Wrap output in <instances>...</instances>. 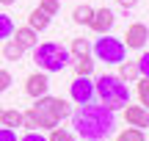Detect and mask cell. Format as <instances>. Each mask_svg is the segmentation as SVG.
Returning a JSON list of instances; mask_svg holds the SVG:
<instances>
[{
	"mask_svg": "<svg viewBox=\"0 0 149 141\" xmlns=\"http://www.w3.org/2000/svg\"><path fill=\"white\" fill-rule=\"evenodd\" d=\"M14 20H11L8 14H0V42H6V39H11V33H14Z\"/></svg>",
	"mask_w": 149,
	"mask_h": 141,
	"instance_id": "ffe728a7",
	"label": "cell"
},
{
	"mask_svg": "<svg viewBox=\"0 0 149 141\" xmlns=\"http://www.w3.org/2000/svg\"><path fill=\"white\" fill-rule=\"evenodd\" d=\"M22 53H25V50H22L19 44L14 42V39H6V47H3V55H6V58H8V61H19V58H22Z\"/></svg>",
	"mask_w": 149,
	"mask_h": 141,
	"instance_id": "ac0fdd59",
	"label": "cell"
},
{
	"mask_svg": "<svg viewBox=\"0 0 149 141\" xmlns=\"http://www.w3.org/2000/svg\"><path fill=\"white\" fill-rule=\"evenodd\" d=\"M138 100H141V105L149 111V91H146V94H138Z\"/></svg>",
	"mask_w": 149,
	"mask_h": 141,
	"instance_id": "f546056e",
	"label": "cell"
},
{
	"mask_svg": "<svg viewBox=\"0 0 149 141\" xmlns=\"http://www.w3.org/2000/svg\"><path fill=\"white\" fill-rule=\"evenodd\" d=\"M116 141H146V136L141 127H127V130H122L116 136Z\"/></svg>",
	"mask_w": 149,
	"mask_h": 141,
	"instance_id": "44dd1931",
	"label": "cell"
},
{
	"mask_svg": "<svg viewBox=\"0 0 149 141\" xmlns=\"http://www.w3.org/2000/svg\"><path fill=\"white\" fill-rule=\"evenodd\" d=\"M0 141H19L14 127H0Z\"/></svg>",
	"mask_w": 149,
	"mask_h": 141,
	"instance_id": "4316f807",
	"label": "cell"
},
{
	"mask_svg": "<svg viewBox=\"0 0 149 141\" xmlns=\"http://www.w3.org/2000/svg\"><path fill=\"white\" fill-rule=\"evenodd\" d=\"M119 6H122V8H135L138 0H119Z\"/></svg>",
	"mask_w": 149,
	"mask_h": 141,
	"instance_id": "f1b7e54d",
	"label": "cell"
},
{
	"mask_svg": "<svg viewBox=\"0 0 149 141\" xmlns=\"http://www.w3.org/2000/svg\"><path fill=\"white\" fill-rule=\"evenodd\" d=\"M22 127H28V130H39V119H36V114H33V108H28L25 114H22Z\"/></svg>",
	"mask_w": 149,
	"mask_h": 141,
	"instance_id": "603a6c76",
	"label": "cell"
},
{
	"mask_svg": "<svg viewBox=\"0 0 149 141\" xmlns=\"http://www.w3.org/2000/svg\"><path fill=\"white\" fill-rule=\"evenodd\" d=\"M28 28H33V31H47L50 28V14H44L42 8H33L31 14H28Z\"/></svg>",
	"mask_w": 149,
	"mask_h": 141,
	"instance_id": "7c38bea8",
	"label": "cell"
},
{
	"mask_svg": "<svg viewBox=\"0 0 149 141\" xmlns=\"http://www.w3.org/2000/svg\"><path fill=\"white\" fill-rule=\"evenodd\" d=\"M11 39H14L17 44H19L22 50H33L39 44V33L33 31V28H14V33H11Z\"/></svg>",
	"mask_w": 149,
	"mask_h": 141,
	"instance_id": "8fae6325",
	"label": "cell"
},
{
	"mask_svg": "<svg viewBox=\"0 0 149 141\" xmlns=\"http://www.w3.org/2000/svg\"><path fill=\"white\" fill-rule=\"evenodd\" d=\"M11 89V72L8 69H0V94Z\"/></svg>",
	"mask_w": 149,
	"mask_h": 141,
	"instance_id": "484cf974",
	"label": "cell"
},
{
	"mask_svg": "<svg viewBox=\"0 0 149 141\" xmlns=\"http://www.w3.org/2000/svg\"><path fill=\"white\" fill-rule=\"evenodd\" d=\"M69 55H72V58H83V55H91V42H88V39H72Z\"/></svg>",
	"mask_w": 149,
	"mask_h": 141,
	"instance_id": "5bb4252c",
	"label": "cell"
},
{
	"mask_svg": "<svg viewBox=\"0 0 149 141\" xmlns=\"http://www.w3.org/2000/svg\"><path fill=\"white\" fill-rule=\"evenodd\" d=\"M91 17H94V8H91V6H86V3H83V6H77V8L72 11V20L77 22V25H88Z\"/></svg>",
	"mask_w": 149,
	"mask_h": 141,
	"instance_id": "e0dca14e",
	"label": "cell"
},
{
	"mask_svg": "<svg viewBox=\"0 0 149 141\" xmlns=\"http://www.w3.org/2000/svg\"><path fill=\"white\" fill-rule=\"evenodd\" d=\"M53 111H55L58 119H69L72 116V105L66 103V100H61V97H53Z\"/></svg>",
	"mask_w": 149,
	"mask_h": 141,
	"instance_id": "d6986e66",
	"label": "cell"
},
{
	"mask_svg": "<svg viewBox=\"0 0 149 141\" xmlns=\"http://www.w3.org/2000/svg\"><path fill=\"white\" fill-rule=\"evenodd\" d=\"M47 138L50 141H77V136H74L72 130H66V127H53Z\"/></svg>",
	"mask_w": 149,
	"mask_h": 141,
	"instance_id": "7402d4cb",
	"label": "cell"
},
{
	"mask_svg": "<svg viewBox=\"0 0 149 141\" xmlns=\"http://www.w3.org/2000/svg\"><path fill=\"white\" fill-rule=\"evenodd\" d=\"M124 47L127 50H144L146 42H149V28L144 22H133V25L127 28V33H124Z\"/></svg>",
	"mask_w": 149,
	"mask_h": 141,
	"instance_id": "52a82bcc",
	"label": "cell"
},
{
	"mask_svg": "<svg viewBox=\"0 0 149 141\" xmlns=\"http://www.w3.org/2000/svg\"><path fill=\"white\" fill-rule=\"evenodd\" d=\"M19 141H50V138H47V136H42L39 130H28V133H25V136H22Z\"/></svg>",
	"mask_w": 149,
	"mask_h": 141,
	"instance_id": "83f0119b",
	"label": "cell"
},
{
	"mask_svg": "<svg viewBox=\"0 0 149 141\" xmlns=\"http://www.w3.org/2000/svg\"><path fill=\"white\" fill-rule=\"evenodd\" d=\"M33 61H36V66L42 72L50 75V72L66 69V64L72 61V55H69V50H66L61 42H42V44L33 47Z\"/></svg>",
	"mask_w": 149,
	"mask_h": 141,
	"instance_id": "3957f363",
	"label": "cell"
},
{
	"mask_svg": "<svg viewBox=\"0 0 149 141\" xmlns=\"http://www.w3.org/2000/svg\"><path fill=\"white\" fill-rule=\"evenodd\" d=\"M91 53H94V58L102 61V64H122L124 55H127V47H124L122 39L102 33V36L91 44Z\"/></svg>",
	"mask_w": 149,
	"mask_h": 141,
	"instance_id": "277c9868",
	"label": "cell"
},
{
	"mask_svg": "<svg viewBox=\"0 0 149 141\" xmlns=\"http://www.w3.org/2000/svg\"><path fill=\"white\" fill-rule=\"evenodd\" d=\"M69 97H72L74 105H88V103H94V97H97L94 80H91V77H80V75H77V77L69 83Z\"/></svg>",
	"mask_w": 149,
	"mask_h": 141,
	"instance_id": "8992f818",
	"label": "cell"
},
{
	"mask_svg": "<svg viewBox=\"0 0 149 141\" xmlns=\"http://www.w3.org/2000/svg\"><path fill=\"white\" fill-rule=\"evenodd\" d=\"M119 77H122L124 83H135L141 77L138 64H135V61H122V64H119Z\"/></svg>",
	"mask_w": 149,
	"mask_h": 141,
	"instance_id": "4fadbf2b",
	"label": "cell"
},
{
	"mask_svg": "<svg viewBox=\"0 0 149 141\" xmlns=\"http://www.w3.org/2000/svg\"><path fill=\"white\" fill-rule=\"evenodd\" d=\"M0 125H3V127H22V111H17V108L3 111V116H0Z\"/></svg>",
	"mask_w": 149,
	"mask_h": 141,
	"instance_id": "2e32d148",
	"label": "cell"
},
{
	"mask_svg": "<svg viewBox=\"0 0 149 141\" xmlns=\"http://www.w3.org/2000/svg\"><path fill=\"white\" fill-rule=\"evenodd\" d=\"M0 3H3V6H11V3H14V0H0Z\"/></svg>",
	"mask_w": 149,
	"mask_h": 141,
	"instance_id": "4dcf8cb0",
	"label": "cell"
},
{
	"mask_svg": "<svg viewBox=\"0 0 149 141\" xmlns=\"http://www.w3.org/2000/svg\"><path fill=\"white\" fill-rule=\"evenodd\" d=\"M113 22H116V14H113L111 8H105V6H102V8H94V17H91V22H88V28L94 33H108L113 28Z\"/></svg>",
	"mask_w": 149,
	"mask_h": 141,
	"instance_id": "ba28073f",
	"label": "cell"
},
{
	"mask_svg": "<svg viewBox=\"0 0 149 141\" xmlns=\"http://www.w3.org/2000/svg\"><path fill=\"white\" fill-rule=\"evenodd\" d=\"M0 116H3V111H0Z\"/></svg>",
	"mask_w": 149,
	"mask_h": 141,
	"instance_id": "1f68e13d",
	"label": "cell"
},
{
	"mask_svg": "<svg viewBox=\"0 0 149 141\" xmlns=\"http://www.w3.org/2000/svg\"><path fill=\"white\" fill-rule=\"evenodd\" d=\"M94 89H97V97L102 100V105L111 108L113 114L130 103V89L119 75H100L94 80Z\"/></svg>",
	"mask_w": 149,
	"mask_h": 141,
	"instance_id": "7a4b0ae2",
	"label": "cell"
},
{
	"mask_svg": "<svg viewBox=\"0 0 149 141\" xmlns=\"http://www.w3.org/2000/svg\"><path fill=\"white\" fill-rule=\"evenodd\" d=\"M39 8L44 11V14H50V17H55L61 11V3L58 0H42V3H39Z\"/></svg>",
	"mask_w": 149,
	"mask_h": 141,
	"instance_id": "cb8c5ba5",
	"label": "cell"
},
{
	"mask_svg": "<svg viewBox=\"0 0 149 141\" xmlns=\"http://www.w3.org/2000/svg\"><path fill=\"white\" fill-rule=\"evenodd\" d=\"M74 72H77L80 77H91V72H94V58H91V55L74 58Z\"/></svg>",
	"mask_w": 149,
	"mask_h": 141,
	"instance_id": "9a60e30c",
	"label": "cell"
},
{
	"mask_svg": "<svg viewBox=\"0 0 149 141\" xmlns=\"http://www.w3.org/2000/svg\"><path fill=\"white\" fill-rule=\"evenodd\" d=\"M31 108H33V114H36V119H39V130H42V127L53 130V127L61 125V119L55 116V111H53V97H50V94L36 97V103H33Z\"/></svg>",
	"mask_w": 149,
	"mask_h": 141,
	"instance_id": "5b68a950",
	"label": "cell"
},
{
	"mask_svg": "<svg viewBox=\"0 0 149 141\" xmlns=\"http://www.w3.org/2000/svg\"><path fill=\"white\" fill-rule=\"evenodd\" d=\"M124 119H127V125L130 127H141V130H144V127H149V111L144 108V105H124Z\"/></svg>",
	"mask_w": 149,
	"mask_h": 141,
	"instance_id": "30bf717a",
	"label": "cell"
},
{
	"mask_svg": "<svg viewBox=\"0 0 149 141\" xmlns=\"http://www.w3.org/2000/svg\"><path fill=\"white\" fill-rule=\"evenodd\" d=\"M135 64H138V72H141V77H149V50L138 55V61H135Z\"/></svg>",
	"mask_w": 149,
	"mask_h": 141,
	"instance_id": "d4e9b609",
	"label": "cell"
},
{
	"mask_svg": "<svg viewBox=\"0 0 149 141\" xmlns=\"http://www.w3.org/2000/svg\"><path fill=\"white\" fill-rule=\"evenodd\" d=\"M25 91L31 94L33 100H36V97H44V94L50 91V77H47V72H33V75L25 80Z\"/></svg>",
	"mask_w": 149,
	"mask_h": 141,
	"instance_id": "9c48e42d",
	"label": "cell"
},
{
	"mask_svg": "<svg viewBox=\"0 0 149 141\" xmlns=\"http://www.w3.org/2000/svg\"><path fill=\"white\" fill-rule=\"evenodd\" d=\"M72 127L74 133H77L80 138L86 141H102L108 138L113 133V127H116V116H113L111 108H105V105H80L77 111H72Z\"/></svg>",
	"mask_w": 149,
	"mask_h": 141,
	"instance_id": "6da1fadb",
	"label": "cell"
}]
</instances>
